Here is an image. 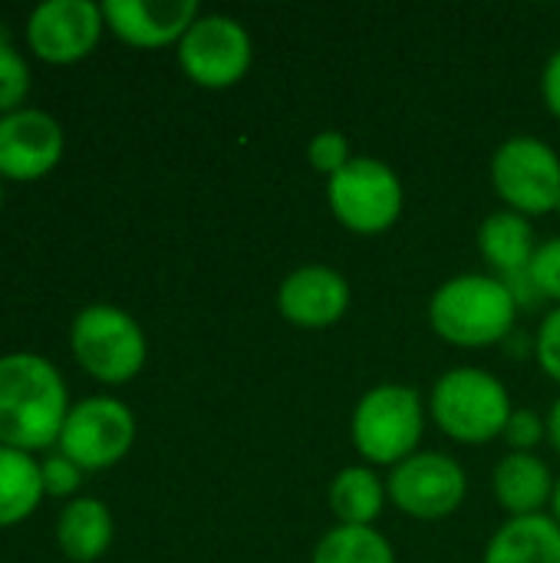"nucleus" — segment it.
Instances as JSON below:
<instances>
[{"instance_id":"15","label":"nucleus","mask_w":560,"mask_h":563,"mask_svg":"<svg viewBox=\"0 0 560 563\" xmlns=\"http://www.w3.org/2000/svg\"><path fill=\"white\" fill-rule=\"evenodd\" d=\"M554 475L548 462L535 452H508L492 475V492L502 511L512 518H528V515H545L554 498Z\"/></svg>"},{"instance_id":"29","label":"nucleus","mask_w":560,"mask_h":563,"mask_svg":"<svg viewBox=\"0 0 560 563\" xmlns=\"http://www.w3.org/2000/svg\"><path fill=\"white\" fill-rule=\"evenodd\" d=\"M545 422H548V442H551V449L560 455V396H558V402L548 409Z\"/></svg>"},{"instance_id":"31","label":"nucleus","mask_w":560,"mask_h":563,"mask_svg":"<svg viewBox=\"0 0 560 563\" xmlns=\"http://www.w3.org/2000/svg\"><path fill=\"white\" fill-rule=\"evenodd\" d=\"M0 201H3V188H0Z\"/></svg>"},{"instance_id":"23","label":"nucleus","mask_w":560,"mask_h":563,"mask_svg":"<svg viewBox=\"0 0 560 563\" xmlns=\"http://www.w3.org/2000/svg\"><path fill=\"white\" fill-rule=\"evenodd\" d=\"M30 92V69L23 56L0 36V112H17Z\"/></svg>"},{"instance_id":"20","label":"nucleus","mask_w":560,"mask_h":563,"mask_svg":"<svg viewBox=\"0 0 560 563\" xmlns=\"http://www.w3.org/2000/svg\"><path fill=\"white\" fill-rule=\"evenodd\" d=\"M43 495L40 465L30 452L0 445V528L17 525L33 515Z\"/></svg>"},{"instance_id":"6","label":"nucleus","mask_w":560,"mask_h":563,"mask_svg":"<svg viewBox=\"0 0 560 563\" xmlns=\"http://www.w3.org/2000/svg\"><path fill=\"white\" fill-rule=\"evenodd\" d=\"M69 346L76 363L109 386L135 379L149 356V343L135 317L112 303H92L79 310L69 327Z\"/></svg>"},{"instance_id":"3","label":"nucleus","mask_w":560,"mask_h":563,"mask_svg":"<svg viewBox=\"0 0 560 563\" xmlns=\"http://www.w3.org/2000/svg\"><path fill=\"white\" fill-rule=\"evenodd\" d=\"M426 402L406 383H380L360 396L350 416V439L370 468H396L419 452Z\"/></svg>"},{"instance_id":"7","label":"nucleus","mask_w":560,"mask_h":563,"mask_svg":"<svg viewBox=\"0 0 560 563\" xmlns=\"http://www.w3.org/2000/svg\"><path fill=\"white\" fill-rule=\"evenodd\" d=\"M492 185L508 211L551 214L560 201V155L535 135H512L492 155Z\"/></svg>"},{"instance_id":"28","label":"nucleus","mask_w":560,"mask_h":563,"mask_svg":"<svg viewBox=\"0 0 560 563\" xmlns=\"http://www.w3.org/2000/svg\"><path fill=\"white\" fill-rule=\"evenodd\" d=\"M541 99L548 106V112L560 119V46L548 56L545 73H541Z\"/></svg>"},{"instance_id":"2","label":"nucleus","mask_w":560,"mask_h":563,"mask_svg":"<svg viewBox=\"0 0 560 563\" xmlns=\"http://www.w3.org/2000/svg\"><path fill=\"white\" fill-rule=\"evenodd\" d=\"M429 327L459 350L502 343L518 320V297L498 274H455L429 297Z\"/></svg>"},{"instance_id":"11","label":"nucleus","mask_w":560,"mask_h":563,"mask_svg":"<svg viewBox=\"0 0 560 563\" xmlns=\"http://www.w3.org/2000/svg\"><path fill=\"white\" fill-rule=\"evenodd\" d=\"M102 7L92 0H46L26 20L30 49L46 63H76L102 36Z\"/></svg>"},{"instance_id":"10","label":"nucleus","mask_w":560,"mask_h":563,"mask_svg":"<svg viewBox=\"0 0 560 563\" xmlns=\"http://www.w3.org/2000/svg\"><path fill=\"white\" fill-rule=\"evenodd\" d=\"M135 442V416L125 402L109 396L83 399L69 409L59 432V455L83 472H99L125 459Z\"/></svg>"},{"instance_id":"14","label":"nucleus","mask_w":560,"mask_h":563,"mask_svg":"<svg viewBox=\"0 0 560 563\" xmlns=\"http://www.w3.org/2000/svg\"><path fill=\"white\" fill-rule=\"evenodd\" d=\"M102 16L122 43L158 49L168 43L178 46L201 10L195 0H106Z\"/></svg>"},{"instance_id":"21","label":"nucleus","mask_w":560,"mask_h":563,"mask_svg":"<svg viewBox=\"0 0 560 563\" xmlns=\"http://www.w3.org/2000/svg\"><path fill=\"white\" fill-rule=\"evenodd\" d=\"M310 563H396V551L376 528L337 525L317 541Z\"/></svg>"},{"instance_id":"9","label":"nucleus","mask_w":560,"mask_h":563,"mask_svg":"<svg viewBox=\"0 0 560 563\" xmlns=\"http://www.w3.org/2000/svg\"><path fill=\"white\" fill-rule=\"evenodd\" d=\"M389 501L416 521H442L465 505V468L446 452H416L386 478Z\"/></svg>"},{"instance_id":"4","label":"nucleus","mask_w":560,"mask_h":563,"mask_svg":"<svg viewBox=\"0 0 560 563\" xmlns=\"http://www.w3.org/2000/svg\"><path fill=\"white\" fill-rule=\"evenodd\" d=\"M512 412L515 406L508 386L479 366L442 373L429 393V419L446 439L462 445H485L502 439Z\"/></svg>"},{"instance_id":"19","label":"nucleus","mask_w":560,"mask_h":563,"mask_svg":"<svg viewBox=\"0 0 560 563\" xmlns=\"http://www.w3.org/2000/svg\"><path fill=\"white\" fill-rule=\"evenodd\" d=\"M327 501L340 525L373 528V521L383 515L389 495H386V482H380V475L370 465H350V468L337 472V478L330 482Z\"/></svg>"},{"instance_id":"24","label":"nucleus","mask_w":560,"mask_h":563,"mask_svg":"<svg viewBox=\"0 0 560 563\" xmlns=\"http://www.w3.org/2000/svg\"><path fill=\"white\" fill-rule=\"evenodd\" d=\"M307 162H310L314 172L333 178L340 168H347V165L353 162V148H350V142H347L343 132L323 129V132H317V135L307 142Z\"/></svg>"},{"instance_id":"17","label":"nucleus","mask_w":560,"mask_h":563,"mask_svg":"<svg viewBox=\"0 0 560 563\" xmlns=\"http://www.w3.org/2000/svg\"><path fill=\"white\" fill-rule=\"evenodd\" d=\"M482 563H560V525L551 515L508 518L492 534Z\"/></svg>"},{"instance_id":"25","label":"nucleus","mask_w":560,"mask_h":563,"mask_svg":"<svg viewBox=\"0 0 560 563\" xmlns=\"http://www.w3.org/2000/svg\"><path fill=\"white\" fill-rule=\"evenodd\" d=\"M502 439L508 442L512 452H535L541 442H548V422H545V416H538L531 409H515Z\"/></svg>"},{"instance_id":"32","label":"nucleus","mask_w":560,"mask_h":563,"mask_svg":"<svg viewBox=\"0 0 560 563\" xmlns=\"http://www.w3.org/2000/svg\"><path fill=\"white\" fill-rule=\"evenodd\" d=\"M554 211H558V214H560V201H558V208H554Z\"/></svg>"},{"instance_id":"12","label":"nucleus","mask_w":560,"mask_h":563,"mask_svg":"<svg viewBox=\"0 0 560 563\" xmlns=\"http://www.w3.org/2000/svg\"><path fill=\"white\" fill-rule=\"evenodd\" d=\"M350 280L330 264H304L277 287V310L300 330H327L350 310Z\"/></svg>"},{"instance_id":"22","label":"nucleus","mask_w":560,"mask_h":563,"mask_svg":"<svg viewBox=\"0 0 560 563\" xmlns=\"http://www.w3.org/2000/svg\"><path fill=\"white\" fill-rule=\"evenodd\" d=\"M525 274H528L535 297L551 300L554 307H560V238H548L538 244L531 267Z\"/></svg>"},{"instance_id":"18","label":"nucleus","mask_w":560,"mask_h":563,"mask_svg":"<svg viewBox=\"0 0 560 563\" xmlns=\"http://www.w3.org/2000/svg\"><path fill=\"white\" fill-rule=\"evenodd\" d=\"M59 551L73 563L99 561L112 544V515L96 498H76L59 511L56 521Z\"/></svg>"},{"instance_id":"1","label":"nucleus","mask_w":560,"mask_h":563,"mask_svg":"<svg viewBox=\"0 0 560 563\" xmlns=\"http://www.w3.org/2000/svg\"><path fill=\"white\" fill-rule=\"evenodd\" d=\"M69 416L56 366L33 353L0 356V445L33 452L59 442Z\"/></svg>"},{"instance_id":"27","label":"nucleus","mask_w":560,"mask_h":563,"mask_svg":"<svg viewBox=\"0 0 560 563\" xmlns=\"http://www.w3.org/2000/svg\"><path fill=\"white\" fill-rule=\"evenodd\" d=\"M79 472H83V468H79V465H73L66 455H53V459H46V462L40 465L43 492H46V495H56V498L73 495V492L79 488V482H83V475H79Z\"/></svg>"},{"instance_id":"30","label":"nucleus","mask_w":560,"mask_h":563,"mask_svg":"<svg viewBox=\"0 0 560 563\" xmlns=\"http://www.w3.org/2000/svg\"><path fill=\"white\" fill-rule=\"evenodd\" d=\"M551 518L560 525V478L558 485H554V498H551Z\"/></svg>"},{"instance_id":"16","label":"nucleus","mask_w":560,"mask_h":563,"mask_svg":"<svg viewBox=\"0 0 560 563\" xmlns=\"http://www.w3.org/2000/svg\"><path fill=\"white\" fill-rule=\"evenodd\" d=\"M479 251L502 274V280L525 274L538 251V234H535L531 218L508 211V208L492 211L479 224Z\"/></svg>"},{"instance_id":"26","label":"nucleus","mask_w":560,"mask_h":563,"mask_svg":"<svg viewBox=\"0 0 560 563\" xmlns=\"http://www.w3.org/2000/svg\"><path fill=\"white\" fill-rule=\"evenodd\" d=\"M535 356L545 376L560 386V307H551L535 336Z\"/></svg>"},{"instance_id":"8","label":"nucleus","mask_w":560,"mask_h":563,"mask_svg":"<svg viewBox=\"0 0 560 563\" xmlns=\"http://www.w3.org/2000/svg\"><path fill=\"white\" fill-rule=\"evenodd\" d=\"M254 59L251 33L228 13H201L178 40V66L201 89L238 86Z\"/></svg>"},{"instance_id":"13","label":"nucleus","mask_w":560,"mask_h":563,"mask_svg":"<svg viewBox=\"0 0 560 563\" xmlns=\"http://www.w3.org/2000/svg\"><path fill=\"white\" fill-rule=\"evenodd\" d=\"M63 155V129L43 109H17L0 119V175L43 178Z\"/></svg>"},{"instance_id":"5","label":"nucleus","mask_w":560,"mask_h":563,"mask_svg":"<svg viewBox=\"0 0 560 563\" xmlns=\"http://www.w3.org/2000/svg\"><path fill=\"white\" fill-rule=\"evenodd\" d=\"M327 205L347 231L363 238L386 234L403 218V178L383 158L353 155L347 168L327 178Z\"/></svg>"}]
</instances>
